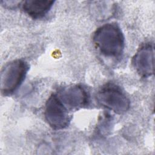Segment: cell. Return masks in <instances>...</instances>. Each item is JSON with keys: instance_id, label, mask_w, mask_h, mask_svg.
<instances>
[{"instance_id": "6da1fadb", "label": "cell", "mask_w": 155, "mask_h": 155, "mask_svg": "<svg viewBox=\"0 0 155 155\" xmlns=\"http://www.w3.org/2000/svg\"><path fill=\"white\" fill-rule=\"evenodd\" d=\"M93 40L96 47L105 56L117 58L123 52L124 36L116 24H106L99 27L93 35Z\"/></svg>"}, {"instance_id": "7a4b0ae2", "label": "cell", "mask_w": 155, "mask_h": 155, "mask_svg": "<svg viewBox=\"0 0 155 155\" xmlns=\"http://www.w3.org/2000/svg\"><path fill=\"white\" fill-rule=\"evenodd\" d=\"M99 104L114 112L122 114L130 108V101L122 90L112 83L103 85L96 94Z\"/></svg>"}, {"instance_id": "3957f363", "label": "cell", "mask_w": 155, "mask_h": 155, "mask_svg": "<svg viewBox=\"0 0 155 155\" xmlns=\"http://www.w3.org/2000/svg\"><path fill=\"white\" fill-rule=\"evenodd\" d=\"M28 64L16 59L7 64L1 73V91L4 95L13 93L21 84L28 70Z\"/></svg>"}, {"instance_id": "277c9868", "label": "cell", "mask_w": 155, "mask_h": 155, "mask_svg": "<svg viewBox=\"0 0 155 155\" xmlns=\"http://www.w3.org/2000/svg\"><path fill=\"white\" fill-rule=\"evenodd\" d=\"M44 116L48 124L54 130L65 128L70 122L68 109L59 96L55 94L50 96L46 102Z\"/></svg>"}, {"instance_id": "5b68a950", "label": "cell", "mask_w": 155, "mask_h": 155, "mask_svg": "<svg viewBox=\"0 0 155 155\" xmlns=\"http://www.w3.org/2000/svg\"><path fill=\"white\" fill-rule=\"evenodd\" d=\"M154 51L151 43H146L137 51L133 58V65L137 73L143 78H148L154 73Z\"/></svg>"}, {"instance_id": "8992f818", "label": "cell", "mask_w": 155, "mask_h": 155, "mask_svg": "<svg viewBox=\"0 0 155 155\" xmlns=\"http://www.w3.org/2000/svg\"><path fill=\"white\" fill-rule=\"evenodd\" d=\"M58 96L65 105L71 108H82L86 106L88 102L87 91L82 87L78 85L63 88Z\"/></svg>"}, {"instance_id": "52a82bcc", "label": "cell", "mask_w": 155, "mask_h": 155, "mask_svg": "<svg viewBox=\"0 0 155 155\" xmlns=\"http://www.w3.org/2000/svg\"><path fill=\"white\" fill-rule=\"evenodd\" d=\"M54 2L53 1L28 0L23 2L22 8L30 17L38 19L44 16L50 10Z\"/></svg>"}]
</instances>
